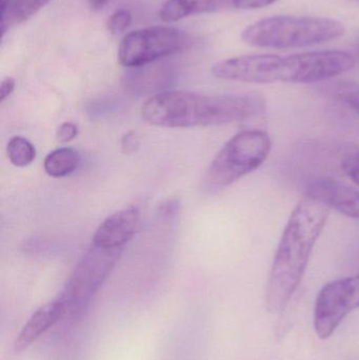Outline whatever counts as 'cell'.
<instances>
[{
	"label": "cell",
	"mask_w": 359,
	"mask_h": 360,
	"mask_svg": "<svg viewBox=\"0 0 359 360\" xmlns=\"http://www.w3.org/2000/svg\"><path fill=\"white\" fill-rule=\"evenodd\" d=\"M271 137L263 130L234 135L215 156L202 179V188L215 193L254 172L269 158Z\"/></svg>",
	"instance_id": "cell-5"
},
{
	"label": "cell",
	"mask_w": 359,
	"mask_h": 360,
	"mask_svg": "<svg viewBox=\"0 0 359 360\" xmlns=\"http://www.w3.org/2000/svg\"><path fill=\"white\" fill-rule=\"evenodd\" d=\"M80 155L72 148H60L51 152L44 160V171L54 179L72 174L79 166Z\"/></svg>",
	"instance_id": "cell-15"
},
{
	"label": "cell",
	"mask_w": 359,
	"mask_h": 360,
	"mask_svg": "<svg viewBox=\"0 0 359 360\" xmlns=\"http://www.w3.org/2000/svg\"><path fill=\"white\" fill-rule=\"evenodd\" d=\"M266 101L257 94L208 95L164 91L141 107V117L162 128L223 126L265 113Z\"/></svg>",
	"instance_id": "cell-3"
},
{
	"label": "cell",
	"mask_w": 359,
	"mask_h": 360,
	"mask_svg": "<svg viewBox=\"0 0 359 360\" xmlns=\"http://www.w3.org/2000/svg\"><path fill=\"white\" fill-rule=\"evenodd\" d=\"M355 59L344 51H315L299 54H255L215 63L213 75L244 84H314L347 73Z\"/></svg>",
	"instance_id": "cell-1"
},
{
	"label": "cell",
	"mask_w": 359,
	"mask_h": 360,
	"mask_svg": "<svg viewBox=\"0 0 359 360\" xmlns=\"http://www.w3.org/2000/svg\"><path fill=\"white\" fill-rule=\"evenodd\" d=\"M6 154L12 165L23 168L34 162L36 149L25 137L15 136L12 137L6 145Z\"/></svg>",
	"instance_id": "cell-16"
},
{
	"label": "cell",
	"mask_w": 359,
	"mask_h": 360,
	"mask_svg": "<svg viewBox=\"0 0 359 360\" xmlns=\"http://www.w3.org/2000/svg\"><path fill=\"white\" fill-rule=\"evenodd\" d=\"M193 44L189 34L167 25L131 32L122 38L118 60L126 68H141L158 59L187 51Z\"/></svg>",
	"instance_id": "cell-7"
},
{
	"label": "cell",
	"mask_w": 359,
	"mask_h": 360,
	"mask_svg": "<svg viewBox=\"0 0 359 360\" xmlns=\"http://www.w3.org/2000/svg\"><path fill=\"white\" fill-rule=\"evenodd\" d=\"M132 22V13L128 8L115 11L107 19V27L113 35L124 33Z\"/></svg>",
	"instance_id": "cell-17"
},
{
	"label": "cell",
	"mask_w": 359,
	"mask_h": 360,
	"mask_svg": "<svg viewBox=\"0 0 359 360\" xmlns=\"http://www.w3.org/2000/svg\"><path fill=\"white\" fill-rule=\"evenodd\" d=\"M359 308V275L331 281L316 298L314 329L318 338L327 340L346 316Z\"/></svg>",
	"instance_id": "cell-8"
},
{
	"label": "cell",
	"mask_w": 359,
	"mask_h": 360,
	"mask_svg": "<svg viewBox=\"0 0 359 360\" xmlns=\"http://www.w3.org/2000/svg\"><path fill=\"white\" fill-rule=\"evenodd\" d=\"M306 196L320 201L329 209L347 217L359 219V191L332 179H318L310 182Z\"/></svg>",
	"instance_id": "cell-9"
},
{
	"label": "cell",
	"mask_w": 359,
	"mask_h": 360,
	"mask_svg": "<svg viewBox=\"0 0 359 360\" xmlns=\"http://www.w3.org/2000/svg\"><path fill=\"white\" fill-rule=\"evenodd\" d=\"M329 215L330 209L311 197H303L295 205L276 249L268 279L266 302L270 312L284 310L301 285Z\"/></svg>",
	"instance_id": "cell-2"
},
{
	"label": "cell",
	"mask_w": 359,
	"mask_h": 360,
	"mask_svg": "<svg viewBox=\"0 0 359 360\" xmlns=\"http://www.w3.org/2000/svg\"><path fill=\"white\" fill-rule=\"evenodd\" d=\"M141 216L136 207L120 210L105 218L97 228L93 245L107 250H122L138 231Z\"/></svg>",
	"instance_id": "cell-10"
},
{
	"label": "cell",
	"mask_w": 359,
	"mask_h": 360,
	"mask_svg": "<svg viewBox=\"0 0 359 360\" xmlns=\"http://www.w3.org/2000/svg\"><path fill=\"white\" fill-rule=\"evenodd\" d=\"M337 96L359 114V86L358 84H347L343 86L337 92Z\"/></svg>",
	"instance_id": "cell-19"
},
{
	"label": "cell",
	"mask_w": 359,
	"mask_h": 360,
	"mask_svg": "<svg viewBox=\"0 0 359 360\" xmlns=\"http://www.w3.org/2000/svg\"><path fill=\"white\" fill-rule=\"evenodd\" d=\"M109 1L110 0H89L90 6H92L94 10H101Z\"/></svg>",
	"instance_id": "cell-24"
},
{
	"label": "cell",
	"mask_w": 359,
	"mask_h": 360,
	"mask_svg": "<svg viewBox=\"0 0 359 360\" xmlns=\"http://www.w3.org/2000/svg\"><path fill=\"white\" fill-rule=\"evenodd\" d=\"M50 0H1L2 35L12 25L23 22L41 10Z\"/></svg>",
	"instance_id": "cell-14"
},
{
	"label": "cell",
	"mask_w": 359,
	"mask_h": 360,
	"mask_svg": "<svg viewBox=\"0 0 359 360\" xmlns=\"http://www.w3.org/2000/svg\"><path fill=\"white\" fill-rule=\"evenodd\" d=\"M341 21L327 17L278 15L261 19L242 31V39L254 48H306L343 37Z\"/></svg>",
	"instance_id": "cell-4"
},
{
	"label": "cell",
	"mask_w": 359,
	"mask_h": 360,
	"mask_svg": "<svg viewBox=\"0 0 359 360\" xmlns=\"http://www.w3.org/2000/svg\"><path fill=\"white\" fill-rule=\"evenodd\" d=\"M122 250H107L93 245L67 279L59 297L69 316H79L90 306L94 296L115 266Z\"/></svg>",
	"instance_id": "cell-6"
},
{
	"label": "cell",
	"mask_w": 359,
	"mask_h": 360,
	"mask_svg": "<svg viewBox=\"0 0 359 360\" xmlns=\"http://www.w3.org/2000/svg\"><path fill=\"white\" fill-rule=\"evenodd\" d=\"M278 0H233L234 8L256 10L275 4Z\"/></svg>",
	"instance_id": "cell-21"
},
{
	"label": "cell",
	"mask_w": 359,
	"mask_h": 360,
	"mask_svg": "<svg viewBox=\"0 0 359 360\" xmlns=\"http://www.w3.org/2000/svg\"><path fill=\"white\" fill-rule=\"evenodd\" d=\"M78 135V128L73 122H63L56 131L57 141L60 143H69Z\"/></svg>",
	"instance_id": "cell-20"
},
{
	"label": "cell",
	"mask_w": 359,
	"mask_h": 360,
	"mask_svg": "<svg viewBox=\"0 0 359 360\" xmlns=\"http://www.w3.org/2000/svg\"><path fill=\"white\" fill-rule=\"evenodd\" d=\"M136 71L129 75L128 84L134 91L141 93L160 91L170 84L172 71L168 65H143L135 68Z\"/></svg>",
	"instance_id": "cell-13"
},
{
	"label": "cell",
	"mask_w": 359,
	"mask_h": 360,
	"mask_svg": "<svg viewBox=\"0 0 359 360\" xmlns=\"http://www.w3.org/2000/svg\"><path fill=\"white\" fill-rule=\"evenodd\" d=\"M234 8L233 0H167L160 8L164 22H175L189 16L223 12Z\"/></svg>",
	"instance_id": "cell-12"
},
{
	"label": "cell",
	"mask_w": 359,
	"mask_h": 360,
	"mask_svg": "<svg viewBox=\"0 0 359 360\" xmlns=\"http://www.w3.org/2000/svg\"><path fill=\"white\" fill-rule=\"evenodd\" d=\"M15 84L16 82L13 77H6L2 80L1 84H0V103L4 101V99L8 98L12 94Z\"/></svg>",
	"instance_id": "cell-23"
},
{
	"label": "cell",
	"mask_w": 359,
	"mask_h": 360,
	"mask_svg": "<svg viewBox=\"0 0 359 360\" xmlns=\"http://www.w3.org/2000/svg\"><path fill=\"white\" fill-rule=\"evenodd\" d=\"M350 1L355 2V4H359V0H350Z\"/></svg>",
	"instance_id": "cell-25"
},
{
	"label": "cell",
	"mask_w": 359,
	"mask_h": 360,
	"mask_svg": "<svg viewBox=\"0 0 359 360\" xmlns=\"http://www.w3.org/2000/svg\"><path fill=\"white\" fill-rule=\"evenodd\" d=\"M139 148V139L136 133L129 132L122 137V149L124 154H132Z\"/></svg>",
	"instance_id": "cell-22"
},
{
	"label": "cell",
	"mask_w": 359,
	"mask_h": 360,
	"mask_svg": "<svg viewBox=\"0 0 359 360\" xmlns=\"http://www.w3.org/2000/svg\"><path fill=\"white\" fill-rule=\"evenodd\" d=\"M341 169L359 186V150H350L341 160Z\"/></svg>",
	"instance_id": "cell-18"
},
{
	"label": "cell",
	"mask_w": 359,
	"mask_h": 360,
	"mask_svg": "<svg viewBox=\"0 0 359 360\" xmlns=\"http://www.w3.org/2000/svg\"><path fill=\"white\" fill-rule=\"evenodd\" d=\"M67 316V307L59 296L40 307L27 319L15 342L17 352L27 350L40 336L54 327L63 317Z\"/></svg>",
	"instance_id": "cell-11"
}]
</instances>
